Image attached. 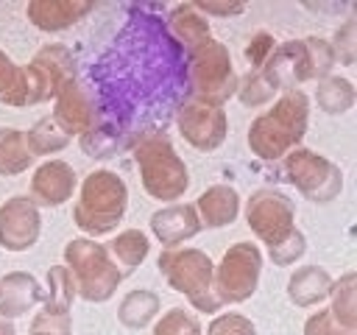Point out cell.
Instances as JSON below:
<instances>
[{"instance_id": "6da1fadb", "label": "cell", "mask_w": 357, "mask_h": 335, "mask_svg": "<svg viewBox=\"0 0 357 335\" xmlns=\"http://www.w3.org/2000/svg\"><path fill=\"white\" fill-rule=\"evenodd\" d=\"M307 123L310 98L301 89H287L268 112L254 117V123L248 126V148L265 162L282 159L284 154L298 148L307 134Z\"/></svg>"}, {"instance_id": "7a4b0ae2", "label": "cell", "mask_w": 357, "mask_h": 335, "mask_svg": "<svg viewBox=\"0 0 357 335\" xmlns=\"http://www.w3.org/2000/svg\"><path fill=\"white\" fill-rule=\"evenodd\" d=\"M134 162L139 168L142 187L156 201H178L190 187V173L184 159L176 154L173 142L159 131L137 134L131 145Z\"/></svg>"}, {"instance_id": "3957f363", "label": "cell", "mask_w": 357, "mask_h": 335, "mask_svg": "<svg viewBox=\"0 0 357 335\" xmlns=\"http://www.w3.org/2000/svg\"><path fill=\"white\" fill-rule=\"evenodd\" d=\"M126 204H128L126 181L114 170L100 168V170H92L81 181V193H78V201H75V209H73V221L92 240V237L114 232V226L123 221Z\"/></svg>"}, {"instance_id": "277c9868", "label": "cell", "mask_w": 357, "mask_h": 335, "mask_svg": "<svg viewBox=\"0 0 357 335\" xmlns=\"http://www.w3.org/2000/svg\"><path fill=\"white\" fill-rule=\"evenodd\" d=\"M187 75H190V95L195 103L220 109L237 92V73L231 67L229 47L218 39L201 42L192 53H187Z\"/></svg>"}, {"instance_id": "5b68a950", "label": "cell", "mask_w": 357, "mask_h": 335, "mask_svg": "<svg viewBox=\"0 0 357 335\" xmlns=\"http://www.w3.org/2000/svg\"><path fill=\"white\" fill-rule=\"evenodd\" d=\"M156 268L176 293L187 296V302L195 310L201 313L220 310V302L215 299V288H212L215 265L209 254H204L201 248H165L156 260Z\"/></svg>"}, {"instance_id": "8992f818", "label": "cell", "mask_w": 357, "mask_h": 335, "mask_svg": "<svg viewBox=\"0 0 357 335\" xmlns=\"http://www.w3.org/2000/svg\"><path fill=\"white\" fill-rule=\"evenodd\" d=\"M64 262H67V271L73 274L75 296L86 302H106L123 279V271L112 260L109 248L89 237L70 240L64 246Z\"/></svg>"}, {"instance_id": "52a82bcc", "label": "cell", "mask_w": 357, "mask_h": 335, "mask_svg": "<svg viewBox=\"0 0 357 335\" xmlns=\"http://www.w3.org/2000/svg\"><path fill=\"white\" fill-rule=\"evenodd\" d=\"M282 173L312 204H329L343 190V170L332 159L310 148H293L290 154H284Z\"/></svg>"}, {"instance_id": "ba28073f", "label": "cell", "mask_w": 357, "mask_h": 335, "mask_svg": "<svg viewBox=\"0 0 357 335\" xmlns=\"http://www.w3.org/2000/svg\"><path fill=\"white\" fill-rule=\"evenodd\" d=\"M262 271V254L254 243H234L226 248L220 265L215 268L212 288L215 299L223 304H240L254 296Z\"/></svg>"}, {"instance_id": "9c48e42d", "label": "cell", "mask_w": 357, "mask_h": 335, "mask_svg": "<svg viewBox=\"0 0 357 335\" xmlns=\"http://www.w3.org/2000/svg\"><path fill=\"white\" fill-rule=\"evenodd\" d=\"M245 223L271 251L296 232V204L273 187H259L245 201Z\"/></svg>"}, {"instance_id": "30bf717a", "label": "cell", "mask_w": 357, "mask_h": 335, "mask_svg": "<svg viewBox=\"0 0 357 335\" xmlns=\"http://www.w3.org/2000/svg\"><path fill=\"white\" fill-rule=\"evenodd\" d=\"M31 75L33 103H45L56 98V92L75 78V56L64 45H45L33 53V59L25 64Z\"/></svg>"}, {"instance_id": "8fae6325", "label": "cell", "mask_w": 357, "mask_h": 335, "mask_svg": "<svg viewBox=\"0 0 357 335\" xmlns=\"http://www.w3.org/2000/svg\"><path fill=\"white\" fill-rule=\"evenodd\" d=\"M176 126H178V134L184 137V142H190L195 151H215L218 145H223V140L229 134L226 112L215 109V106L195 103V100L181 103V109L176 114Z\"/></svg>"}, {"instance_id": "7c38bea8", "label": "cell", "mask_w": 357, "mask_h": 335, "mask_svg": "<svg viewBox=\"0 0 357 335\" xmlns=\"http://www.w3.org/2000/svg\"><path fill=\"white\" fill-rule=\"evenodd\" d=\"M39 207L28 195H11L0 207V246L6 251H25L39 240Z\"/></svg>"}, {"instance_id": "4fadbf2b", "label": "cell", "mask_w": 357, "mask_h": 335, "mask_svg": "<svg viewBox=\"0 0 357 335\" xmlns=\"http://www.w3.org/2000/svg\"><path fill=\"white\" fill-rule=\"evenodd\" d=\"M53 120L59 123V128L73 137V134H86L95 126H100V114L92 103V95L73 78L67 81L59 92H56V109H53Z\"/></svg>"}, {"instance_id": "5bb4252c", "label": "cell", "mask_w": 357, "mask_h": 335, "mask_svg": "<svg viewBox=\"0 0 357 335\" xmlns=\"http://www.w3.org/2000/svg\"><path fill=\"white\" fill-rule=\"evenodd\" d=\"M262 73L273 81L279 92L298 89V84L310 81V61H307V47L304 39H290L273 47V53L265 59Z\"/></svg>"}, {"instance_id": "9a60e30c", "label": "cell", "mask_w": 357, "mask_h": 335, "mask_svg": "<svg viewBox=\"0 0 357 335\" xmlns=\"http://www.w3.org/2000/svg\"><path fill=\"white\" fill-rule=\"evenodd\" d=\"M75 170L64 159H47L33 170L31 179V201L36 207H61L75 193Z\"/></svg>"}, {"instance_id": "2e32d148", "label": "cell", "mask_w": 357, "mask_h": 335, "mask_svg": "<svg viewBox=\"0 0 357 335\" xmlns=\"http://www.w3.org/2000/svg\"><path fill=\"white\" fill-rule=\"evenodd\" d=\"M151 232L162 246L176 248L201 232V221L192 204H170L151 215Z\"/></svg>"}, {"instance_id": "e0dca14e", "label": "cell", "mask_w": 357, "mask_h": 335, "mask_svg": "<svg viewBox=\"0 0 357 335\" xmlns=\"http://www.w3.org/2000/svg\"><path fill=\"white\" fill-rule=\"evenodd\" d=\"M45 302V290L33 274L11 271L0 279V318H20Z\"/></svg>"}, {"instance_id": "ac0fdd59", "label": "cell", "mask_w": 357, "mask_h": 335, "mask_svg": "<svg viewBox=\"0 0 357 335\" xmlns=\"http://www.w3.org/2000/svg\"><path fill=\"white\" fill-rule=\"evenodd\" d=\"M92 11L89 0H31L25 14L39 31H64Z\"/></svg>"}, {"instance_id": "d6986e66", "label": "cell", "mask_w": 357, "mask_h": 335, "mask_svg": "<svg viewBox=\"0 0 357 335\" xmlns=\"http://www.w3.org/2000/svg\"><path fill=\"white\" fill-rule=\"evenodd\" d=\"M195 212H198V221H201V229H220V226H229L234 223L237 212H240V195L234 187L229 184H212L206 187L198 198H195Z\"/></svg>"}, {"instance_id": "ffe728a7", "label": "cell", "mask_w": 357, "mask_h": 335, "mask_svg": "<svg viewBox=\"0 0 357 335\" xmlns=\"http://www.w3.org/2000/svg\"><path fill=\"white\" fill-rule=\"evenodd\" d=\"M332 276L321 265H301L287 279V296L296 307H312L329 296Z\"/></svg>"}, {"instance_id": "44dd1931", "label": "cell", "mask_w": 357, "mask_h": 335, "mask_svg": "<svg viewBox=\"0 0 357 335\" xmlns=\"http://www.w3.org/2000/svg\"><path fill=\"white\" fill-rule=\"evenodd\" d=\"M167 28H170V34L181 42V47H184L187 53H192L201 42L209 39V20H206L192 3L173 6L170 14H167Z\"/></svg>"}, {"instance_id": "7402d4cb", "label": "cell", "mask_w": 357, "mask_h": 335, "mask_svg": "<svg viewBox=\"0 0 357 335\" xmlns=\"http://www.w3.org/2000/svg\"><path fill=\"white\" fill-rule=\"evenodd\" d=\"M0 103H6V106H33V89H31L28 70L14 64L3 50H0Z\"/></svg>"}, {"instance_id": "603a6c76", "label": "cell", "mask_w": 357, "mask_h": 335, "mask_svg": "<svg viewBox=\"0 0 357 335\" xmlns=\"http://www.w3.org/2000/svg\"><path fill=\"white\" fill-rule=\"evenodd\" d=\"M159 304L162 302H159V296L153 290L137 288V290H131V293L123 296V302L117 307V318L128 329H142V327H148L159 315Z\"/></svg>"}, {"instance_id": "cb8c5ba5", "label": "cell", "mask_w": 357, "mask_h": 335, "mask_svg": "<svg viewBox=\"0 0 357 335\" xmlns=\"http://www.w3.org/2000/svg\"><path fill=\"white\" fill-rule=\"evenodd\" d=\"M33 165V156L28 151L25 134L20 128H0V176H17L25 173Z\"/></svg>"}, {"instance_id": "d4e9b609", "label": "cell", "mask_w": 357, "mask_h": 335, "mask_svg": "<svg viewBox=\"0 0 357 335\" xmlns=\"http://www.w3.org/2000/svg\"><path fill=\"white\" fill-rule=\"evenodd\" d=\"M315 103L326 114H343V112H349L351 103H354V87H351V81H346L340 75L321 78L318 87H315Z\"/></svg>"}, {"instance_id": "484cf974", "label": "cell", "mask_w": 357, "mask_h": 335, "mask_svg": "<svg viewBox=\"0 0 357 335\" xmlns=\"http://www.w3.org/2000/svg\"><path fill=\"white\" fill-rule=\"evenodd\" d=\"M106 248H109L112 260H117V268H123V274H126V271H134L137 265H142V260L148 257V237L139 229H126Z\"/></svg>"}, {"instance_id": "4316f807", "label": "cell", "mask_w": 357, "mask_h": 335, "mask_svg": "<svg viewBox=\"0 0 357 335\" xmlns=\"http://www.w3.org/2000/svg\"><path fill=\"white\" fill-rule=\"evenodd\" d=\"M25 142H28L31 156H50V154L67 148V145H70V137L59 128V123H56L53 117H42V120H36V123L28 128Z\"/></svg>"}, {"instance_id": "83f0119b", "label": "cell", "mask_w": 357, "mask_h": 335, "mask_svg": "<svg viewBox=\"0 0 357 335\" xmlns=\"http://www.w3.org/2000/svg\"><path fill=\"white\" fill-rule=\"evenodd\" d=\"M276 92H279V89L273 87V81L262 73V67H257V70L245 73V78L237 84V92H234V95L240 98L243 106L257 109V106H265Z\"/></svg>"}, {"instance_id": "f1b7e54d", "label": "cell", "mask_w": 357, "mask_h": 335, "mask_svg": "<svg viewBox=\"0 0 357 335\" xmlns=\"http://www.w3.org/2000/svg\"><path fill=\"white\" fill-rule=\"evenodd\" d=\"M75 299V282L73 274L67 271V265H53L47 271V293H45V307L53 310H70Z\"/></svg>"}, {"instance_id": "f546056e", "label": "cell", "mask_w": 357, "mask_h": 335, "mask_svg": "<svg viewBox=\"0 0 357 335\" xmlns=\"http://www.w3.org/2000/svg\"><path fill=\"white\" fill-rule=\"evenodd\" d=\"M329 296H332L329 313L335 315V321L346 329H354V274L349 271L337 282H332Z\"/></svg>"}, {"instance_id": "4dcf8cb0", "label": "cell", "mask_w": 357, "mask_h": 335, "mask_svg": "<svg viewBox=\"0 0 357 335\" xmlns=\"http://www.w3.org/2000/svg\"><path fill=\"white\" fill-rule=\"evenodd\" d=\"M304 47H307V61H310V81L326 78L332 73V67H335L332 45L326 39H321V36H307Z\"/></svg>"}, {"instance_id": "1f68e13d", "label": "cell", "mask_w": 357, "mask_h": 335, "mask_svg": "<svg viewBox=\"0 0 357 335\" xmlns=\"http://www.w3.org/2000/svg\"><path fill=\"white\" fill-rule=\"evenodd\" d=\"M70 332H73L70 310H53V307L42 304V310L31 321V332L28 335H70Z\"/></svg>"}, {"instance_id": "d6a6232c", "label": "cell", "mask_w": 357, "mask_h": 335, "mask_svg": "<svg viewBox=\"0 0 357 335\" xmlns=\"http://www.w3.org/2000/svg\"><path fill=\"white\" fill-rule=\"evenodd\" d=\"M153 335H201V324L192 313H187L181 307H173L156 321Z\"/></svg>"}, {"instance_id": "836d02e7", "label": "cell", "mask_w": 357, "mask_h": 335, "mask_svg": "<svg viewBox=\"0 0 357 335\" xmlns=\"http://www.w3.org/2000/svg\"><path fill=\"white\" fill-rule=\"evenodd\" d=\"M81 148H84V154H89L92 159H106V156H112V154L117 151V137H114L112 128L95 126L92 131L81 134Z\"/></svg>"}, {"instance_id": "e575fe53", "label": "cell", "mask_w": 357, "mask_h": 335, "mask_svg": "<svg viewBox=\"0 0 357 335\" xmlns=\"http://www.w3.org/2000/svg\"><path fill=\"white\" fill-rule=\"evenodd\" d=\"M206 335H257V327L251 318H245L240 313H223L209 321Z\"/></svg>"}, {"instance_id": "d590c367", "label": "cell", "mask_w": 357, "mask_h": 335, "mask_svg": "<svg viewBox=\"0 0 357 335\" xmlns=\"http://www.w3.org/2000/svg\"><path fill=\"white\" fill-rule=\"evenodd\" d=\"M329 45H332L335 61H340V64H346V67L354 64V20H351V17L335 31V39H332Z\"/></svg>"}, {"instance_id": "8d00e7d4", "label": "cell", "mask_w": 357, "mask_h": 335, "mask_svg": "<svg viewBox=\"0 0 357 335\" xmlns=\"http://www.w3.org/2000/svg\"><path fill=\"white\" fill-rule=\"evenodd\" d=\"M304 335H354V329H346L335 321V315L329 313V307L312 313L304 321Z\"/></svg>"}, {"instance_id": "74e56055", "label": "cell", "mask_w": 357, "mask_h": 335, "mask_svg": "<svg viewBox=\"0 0 357 335\" xmlns=\"http://www.w3.org/2000/svg\"><path fill=\"white\" fill-rule=\"evenodd\" d=\"M304 248H307V240H304V234L296 229L284 243H279V246L271 248L268 254H271V262H273V265H282V268H284V265H293V262L304 254Z\"/></svg>"}, {"instance_id": "f35d334b", "label": "cell", "mask_w": 357, "mask_h": 335, "mask_svg": "<svg viewBox=\"0 0 357 335\" xmlns=\"http://www.w3.org/2000/svg\"><path fill=\"white\" fill-rule=\"evenodd\" d=\"M273 47H276V42H273L268 34H257V36H254V42L245 47V59L254 64L251 70L262 67V64H265V59L273 53Z\"/></svg>"}, {"instance_id": "ab89813d", "label": "cell", "mask_w": 357, "mask_h": 335, "mask_svg": "<svg viewBox=\"0 0 357 335\" xmlns=\"http://www.w3.org/2000/svg\"><path fill=\"white\" fill-rule=\"evenodd\" d=\"M192 6H195L204 17H206V14H220V17H226V14H240V11H243L240 3H209V0H195Z\"/></svg>"}, {"instance_id": "60d3db41", "label": "cell", "mask_w": 357, "mask_h": 335, "mask_svg": "<svg viewBox=\"0 0 357 335\" xmlns=\"http://www.w3.org/2000/svg\"><path fill=\"white\" fill-rule=\"evenodd\" d=\"M0 335H14V327L6 318H0Z\"/></svg>"}]
</instances>
